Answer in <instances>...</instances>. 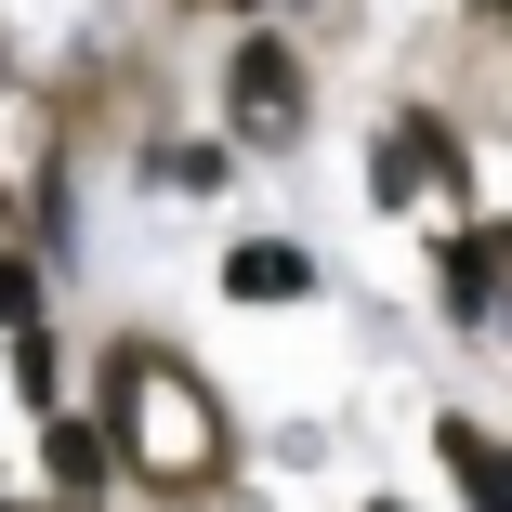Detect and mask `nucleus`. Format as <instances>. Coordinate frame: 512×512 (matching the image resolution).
Masks as SVG:
<instances>
[{"label": "nucleus", "mask_w": 512, "mask_h": 512, "mask_svg": "<svg viewBox=\"0 0 512 512\" xmlns=\"http://www.w3.org/2000/svg\"><path fill=\"white\" fill-rule=\"evenodd\" d=\"M106 460H119V473H211V460H224V421L184 394V368H171L158 342L106 355Z\"/></svg>", "instance_id": "1"}, {"label": "nucleus", "mask_w": 512, "mask_h": 512, "mask_svg": "<svg viewBox=\"0 0 512 512\" xmlns=\"http://www.w3.org/2000/svg\"><path fill=\"white\" fill-rule=\"evenodd\" d=\"M224 106H237V132H263V145H276V132H302V66H289L276 40H250V53H237V79H224Z\"/></svg>", "instance_id": "2"}, {"label": "nucleus", "mask_w": 512, "mask_h": 512, "mask_svg": "<svg viewBox=\"0 0 512 512\" xmlns=\"http://www.w3.org/2000/svg\"><path fill=\"white\" fill-rule=\"evenodd\" d=\"M224 289H237V302H302V289H316V263H302L289 237H250V250L224 263Z\"/></svg>", "instance_id": "3"}, {"label": "nucleus", "mask_w": 512, "mask_h": 512, "mask_svg": "<svg viewBox=\"0 0 512 512\" xmlns=\"http://www.w3.org/2000/svg\"><path fill=\"white\" fill-rule=\"evenodd\" d=\"M434 171H447V132H434V119H394V132H381V197H421Z\"/></svg>", "instance_id": "4"}, {"label": "nucleus", "mask_w": 512, "mask_h": 512, "mask_svg": "<svg viewBox=\"0 0 512 512\" xmlns=\"http://www.w3.org/2000/svg\"><path fill=\"white\" fill-rule=\"evenodd\" d=\"M447 302H460V316H499V250H486V237L447 250Z\"/></svg>", "instance_id": "5"}, {"label": "nucleus", "mask_w": 512, "mask_h": 512, "mask_svg": "<svg viewBox=\"0 0 512 512\" xmlns=\"http://www.w3.org/2000/svg\"><path fill=\"white\" fill-rule=\"evenodd\" d=\"M53 486H106V434L92 421H53Z\"/></svg>", "instance_id": "6"}, {"label": "nucleus", "mask_w": 512, "mask_h": 512, "mask_svg": "<svg viewBox=\"0 0 512 512\" xmlns=\"http://www.w3.org/2000/svg\"><path fill=\"white\" fill-rule=\"evenodd\" d=\"M447 460H460V473H473V512H499V447H486V434H473V421H460V434H447Z\"/></svg>", "instance_id": "7"}, {"label": "nucleus", "mask_w": 512, "mask_h": 512, "mask_svg": "<svg viewBox=\"0 0 512 512\" xmlns=\"http://www.w3.org/2000/svg\"><path fill=\"white\" fill-rule=\"evenodd\" d=\"M0 329H14V342H27V329H40V276H27V263H14V250H0Z\"/></svg>", "instance_id": "8"}, {"label": "nucleus", "mask_w": 512, "mask_h": 512, "mask_svg": "<svg viewBox=\"0 0 512 512\" xmlns=\"http://www.w3.org/2000/svg\"><path fill=\"white\" fill-rule=\"evenodd\" d=\"M158 184H184V197H197V184H224V158H211V145H158Z\"/></svg>", "instance_id": "9"}]
</instances>
